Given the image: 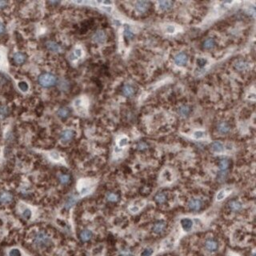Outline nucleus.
Instances as JSON below:
<instances>
[{
	"mask_svg": "<svg viewBox=\"0 0 256 256\" xmlns=\"http://www.w3.org/2000/svg\"><path fill=\"white\" fill-rule=\"evenodd\" d=\"M38 83L43 87H51L57 83V78L53 74L43 73L39 75Z\"/></svg>",
	"mask_w": 256,
	"mask_h": 256,
	"instance_id": "nucleus-1",
	"label": "nucleus"
},
{
	"mask_svg": "<svg viewBox=\"0 0 256 256\" xmlns=\"http://www.w3.org/2000/svg\"><path fill=\"white\" fill-rule=\"evenodd\" d=\"M35 243L36 245L39 246H47L50 243V239L44 233H38L35 237Z\"/></svg>",
	"mask_w": 256,
	"mask_h": 256,
	"instance_id": "nucleus-2",
	"label": "nucleus"
},
{
	"mask_svg": "<svg viewBox=\"0 0 256 256\" xmlns=\"http://www.w3.org/2000/svg\"><path fill=\"white\" fill-rule=\"evenodd\" d=\"M174 59H175V63L176 65H178L179 67H182V66H185L186 64L187 63L188 57L185 53L180 52L179 54H176Z\"/></svg>",
	"mask_w": 256,
	"mask_h": 256,
	"instance_id": "nucleus-3",
	"label": "nucleus"
},
{
	"mask_svg": "<svg viewBox=\"0 0 256 256\" xmlns=\"http://www.w3.org/2000/svg\"><path fill=\"white\" fill-rule=\"evenodd\" d=\"M150 7V3L147 1H138L135 3V10L140 14L146 12Z\"/></svg>",
	"mask_w": 256,
	"mask_h": 256,
	"instance_id": "nucleus-4",
	"label": "nucleus"
},
{
	"mask_svg": "<svg viewBox=\"0 0 256 256\" xmlns=\"http://www.w3.org/2000/svg\"><path fill=\"white\" fill-rule=\"evenodd\" d=\"M202 201L198 198H192L191 201L189 202L188 207L192 211H198L202 207Z\"/></svg>",
	"mask_w": 256,
	"mask_h": 256,
	"instance_id": "nucleus-5",
	"label": "nucleus"
},
{
	"mask_svg": "<svg viewBox=\"0 0 256 256\" xmlns=\"http://www.w3.org/2000/svg\"><path fill=\"white\" fill-rule=\"evenodd\" d=\"M205 247L210 252H214L218 249V243L214 239H207L205 242Z\"/></svg>",
	"mask_w": 256,
	"mask_h": 256,
	"instance_id": "nucleus-6",
	"label": "nucleus"
},
{
	"mask_svg": "<svg viewBox=\"0 0 256 256\" xmlns=\"http://www.w3.org/2000/svg\"><path fill=\"white\" fill-rule=\"evenodd\" d=\"M234 67L236 68L237 70H247L250 67L249 63L246 62L245 60H242V59H239V60H237L235 63H234Z\"/></svg>",
	"mask_w": 256,
	"mask_h": 256,
	"instance_id": "nucleus-7",
	"label": "nucleus"
},
{
	"mask_svg": "<svg viewBox=\"0 0 256 256\" xmlns=\"http://www.w3.org/2000/svg\"><path fill=\"white\" fill-rule=\"evenodd\" d=\"M218 131L221 134H227L230 130V125L227 123V122H221L218 123L217 127Z\"/></svg>",
	"mask_w": 256,
	"mask_h": 256,
	"instance_id": "nucleus-8",
	"label": "nucleus"
},
{
	"mask_svg": "<svg viewBox=\"0 0 256 256\" xmlns=\"http://www.w3.org/2000/svg\"><path fill=\"white\" fill-rule=\"evenodd\" d=\"M166 229V223L164 222H158L154 225L153 231L155 234H162Z\"/></svg>",
	"mask_w": 256,
	"mask_h": 256,
	"instance_id": "nucleus-9",
	"label": "nucleus"
},
{
	"mask_svg": "<svg viewBox=\"0 0 256 256\" xmlns=\"http://www.w3.org/2000/svg\"><path fill=\"white\" fill-rule=\"evenodd\" d=\"M181 225L185 231H189V230H191L192 227H193V222L191 219H190L188 218H182L181 220Z\"/></svg>",
	"mask_w": 256,
	"mask_h": 256,
	"instance_id": "nucleus-10",
	"label": "nucleus"
},
{
	"mask_svg": "<svg viewBox=\"0 0 256 256\" xmlns=\"http://www.w3.org/2000/svg\"><path fill=\"white\" fill-rule=\"evenodd\" d=\"M74 137V131L71 130H65L61 134V139L63 142H69Z\"/></svg>",
	"mask_w": 256,
	"mask_h": 256,
	"instance_id": "nucleus-11",
	"label": "nucleus"
},
{
	"mask_svg": "<svg viewBox=\"0 0 256 256\" xmlns=\"http://www.w3.org/2000/svg\"><path fill=\"white\" fill-rule=\"evenodd\" d=\"M223 145L219 141H215L211 143V150L215 153H221L223 151Z\"/></svg>",
	"mask_w": 256,
	"mask_h": 256,
	"instance_id": "nucleus-12",
	"label": "nucleus"
},
{
	"mask_svg": "<svg viewBox=\"0 0 256 256\" xmlns=\"http://www.w3.org/2000/svg\"><path fill=\"white\" fill-rule=\"evenodd\" d=\"M174 3L172 1H160L159 2V7L162 10H168L172 8Z\"/></svg>",
	"mask_w": 256,
	"mask_h": 256,
	"instance_id": "nucleus-13",
	"label": "nucleus"
},
{
	"mask_svg": "<svg viewBox=\"0 0 256 256\" xmlns=\"http://www.w3.org/2000/svg\"><path fill=\"white\" fill-rule=\"evenodd\" d=\"M122 93L123 95L127 97L132 96L134 94V88L133 86H131L130 84H126L123 88H122Z\"/></svg>",
	"mask_w": 256,
	"mask_h": 256,
	"instance_id": "nucleus-14",
	"label": "nucleus"
},
{
	"mask_svg": "<svg viewBox=\"0 0 256 256\" xmlns=\"http://www.w3.org/2000/svg\"><path fill=\"white\" fill-rule=\"evenodd\" d=\"M14 61L17 64H22L26 61V55L21 52H18L14 54Z\"/></svg>",
	"mask_w": 256,
	"mask_h": 256,
	"instance_id": "nucleus-15",
	"label": "nucleus"
},
{
	"mask_svg": "<svg viewBox=\"0 0 256 256\" xmlns=\"http://www.w3.org/2000/svg\"><path fill=\"white\" fill-rule=\"evenodd\" d=\"M106 35L103 31H98L94 35V40L98 43H102L105 41Z\"/></svg>",
	"mask_w": 256,
	"mask_h": 256,
	"instance_id": "nucleus-16",
	"label": "nucleus"
},
{
	"mask_svg": "<svg viewBox=\"0 0 256 256\" xmlns=\"http://www.w3.org/2000/svg\"><path fill=\"white\" fill-rule=\"evenodd\" d=\"M178 111H179V115H181L182 117H186V116H188L190 112H191V108L188 106L182 105L179 107Z\"/></svg>",
	"mask_w": 256,
	"mask_h": 256,
	"instance_id": "nucleus-17",
	"label": "nucleus"
},
{
	"mask_svg": "<svg viewBox=\"0 0 256 256\" xmlns=\"http://www.w3.org/2000/svg\"><path fill=\"white\" fill-rule=\"evenodd\" d=\"M229 207L230 208L231 211H239L242 209V204H241L239 201L232 200V201H230V203H229Z\"/></svg>",
	"mask_w": 256,
	"mask_h": 256,
	"instance_id": "nucleus-18",
	"label": "nucleus"
},
{
	"mask_svg": "<svg viewBox=\"0 0 256 256\" xmlns=\"http://www.w3.org/2000/svg\"><path fill=\"white\" fill-rule=\"evenodd\" d=\"M215 46V41H214V38H209L207 39H206L205 42H203V47L207 50H211L213 49Z\"/></svg>",
	"mask_w": 256,
	"mask_h": 256,
	"instance_id": "nucleus-19",
	"label": "nucleus"
},
{
	"mask_svg": "<svg viewBox=\"0 0 256 256\" xmlns=\"http://www.w3.org/2000/svg\"><path fill=\"white\" fill-rule=\"evenodd\" d=\"M91 237H92V232L89 230H83L80 234V238L83 242H86V241L90 240L91 239Z\"/></svg>",
	"mask_w": 256,
	"mask_h": 256,
	"instance_id": "nucleus-20",
	"label": "nucleus"
},
{
	"mask_svg": "<svg viewBox=\"0 0 256 256\" xmlns=\"http://www.w3.org/2000/svg\"><path fill=\"white\" fill-rule=\"evenodd\" d=\"M229 164H230V162L227 159H221L219 162V168H220L221 171H226L229 167Z\"/></svg>",
	"mask_w": 256,
	"mask_h": 256,
	"instance_id": "nucleus-21",
	"label": "nucleus"
},
{
	"mask_svg": "<svg viewBox=\"0 0 256 256\" xmlns=\"http://www.w3.org/2000/svg\"><path fill=\"white\" fill-rule=\"evenodd\" d=\"M47 47L51 51H58L60 50V47L57 43H55L54 42H47Z\"/></svg>",
	"mask_w": 256,
	"mask_h": 256,
	"instance_id": "nucleus-22",
	"label": "nucleus"
},
{
	"mask_svg": "<svg viewBox=\"0 0 256 256\" xmlns=\"http://www.w3.org/2000/svg\"><path fill=\"white\" fill-rule=\"evenodd\" d=\"M155 201L159 203H163L164 202L166 201V196L165 193H163V192H160V193H158L156 195H155Z\"/></svg>",
	"mask_w": 256,
	"mask_h": 256,
	"instance_id": "nucleus-23",
	"label": "nucleus"
},
{
	"mask_svg": "<svg viewBox=\"0 0 256 256\" xmlns=\"http://www.w3.org/2000/svg\"><path fill=\"white\" fill-rule=\"evenodd\" d=\"M0 199L3 202H9L12 200V196L10 194L7 192H4L2 195H0Z\"/></svg>",
	"mask_w": 256,
	"mask_h": 256,
	"instance_id": "nucleus-24",
	"label": "nucleus"
},
{
	"mask_svg": "<svg viewBox=\"0 0 256 256\" xmlns=\"http://www.w3.org/2000/svg\"><path fill=\"white\" fill-rule=\"evenodd\" d=\"M69 110L67 108H65V107H63V108H60L58 111V116H60L62 118H66L69 115Z\"/></svg>",
	"mask_w": 256,
	"mask_h": 256,
	"instance_id": "nucleus-25",
	"label": "nucleus"
},
{
	"mask_svg": "<svg viewBox=\"0 0 256 256\" xmlns=\"http://www.w3.org/2000/svg\"><path fill=\"white\" fill-rule=\"evenodd\" d=\"M205 136H206V133L202 131H196L193 134V137L195 138V139H201Z\"/></svg>",
	"mask_w": 256,
	"mask_h": 256,
	"instance_id": "nucleus-26",
	"label": "nucleus"
},
{
	"mask_svg": "<svg viewBox=\"0 0 256 256\" xmlns=\"http://www.w3.org/2000/svg\"><path fill=\"white\" fill-rule=\"evenodd\" d=\"M19 89L21 90L22 91H23V92L27 91L29 89L28 84L26 83V82H20V83H19Z\"/></svg>",
	"mask_w": 256,
	"mask_h": 256,
	"instance_id": "nucleus-27",
	"label": "nucleus"
},
{
	"mask_svg": "<svg viewBox=\"0 0 256 256\" xmlns=\"http://www.w3.org/2000/svg\"><path fill=\"white\" fill-rule=\"evenodd\" d=\"M124 35H125V37H126L127 38H128V39H131V38H133V36H134V35H133L132 31H131V30L128 28V27H125Z\"/></svg>",
	"mask_w": 256,
	"mask_h": 256,
	"instance_id": "nucleus-28",
	"label": "nucleus"
},
{
	"mask_svg": "<svg viewBox=\"0 0 256 256\" xmlns=\"http://www.w3.org/2000/svg\"><path fill=\"white\" fill-rule=\"evenodd\" d=\"M225 196H226V192H225V191L224 190H221L217 194L216 200L217 201H221V200H223L225 198Z\"/></svg>",
	"mask_w": 256,
	"mask_h": 256,
	"instance_id": "nucleus-29",
	"label": "nucleus"
},
{
	"mask_svg": "<svg viewBox=\"0 0 256 256\" xmlns=\"http://www.w3.org/2000/svg\"><path fill=\"white\" fill-rule=\"evenodd\" d=\"M22 254L20 252V250L19 249H16V248H14V249H11L10 250L9 252V256H21Z\"/></svg>",
	"mask_w": 256,
	"mask_h": 256,
	"instance_id": "nucleus-30",
	"label": "nucleus"
},
{
	"mask_svg": "<svg viewBox=\"0 0 256 256\" xmlns=\"http://www.w3.org/2000/svg\"><path fill=\"white\" fill-rule=\"evenodd\" d=\"M207 63V60L204 58H199L198 60H197V64L199 67H205V65Z\"/></svg>",
	"mask_w": 256,
	"mask_h": 256,
	"instance_id": "nucleus-31",
	"label": "nucleus"
},
{
	"mask_svg": "<svg viewBox=\"0 0 256 256\" xmlns=\"http://www.w3.org/2000/svg\"><path fill=\"white\" fill-rule=\"evenodd\" d=\"M118 195L113 194V193H109L107 195V199L111 202H116L118 200Z\"/></svg>",
	"mask_w": 256,
	"mask_h": 256,
	"instance_id": "nucleus-32",
	"label": "nucleus"
},
{
	"mask_svg": "<svg viewBox=\"0 0 256 256\" xmlns=\"http://www.w3.org/2000/svg\"><path fill=\"white\" fill-rule=\"evenodd\" d=\"M153 254V249L151 248H146L141 254V256H150Z\"/></svg>",
	"mask_w": 256,
	"mask_h": 256,
	"instance_id": "nucleus-33",
	"label": "nucleus"
},
{
	"mask_svg": "<svg viewBox=\"0 0 256 256\" xmlns=\"http://www.w3.org/2000/svg\"><path fill=\"white\" fill-rule=\"evenodd\" d=\"M127 143H128V138L126 137L122 138H120V140L118 141V145H119V147H125Z\"/></svg>",
	"mask_w": 256,
	"mask_h": 256,
	"instance_id": "nucleus-34",
	"label": "nucleus"
},
{
	"mask_svg": "<svg viewBox=\"0 0 256 256\" xmlns=\"http://www.w3.org/2000/svg\"><path fill=\"white\" fill-rule=\"evenodd\" d=\"M22 216L25 218L26 219H29L31 217V211L30 209H26L25 211L22 212Z\"/></svg>",
	"mask_w": 256,
	"mask_h": 256,
	"instance_id": "nucleus-35",
	"label": "nucleus"
},
{
	"mask_svg": "<svg viewBox=\"0 0 256 256\" xmlns=\"http://www.w3.org/2000/svg\"><path fill=\"white\" fill-rule=\"evenodd\" d=\"M69 180H70V177L68 175H61L60 176V181L62 183H63V184H66L67 182H69Z\"/></svg>",
	"mask_w": 256,
	"mask_h": 256,
	"instance_id": "nucleus-36",
	"label": "nucleus"
},
{
	"mask_svg": "<svg viewBox=\"0 0 256 256\" xmlns=\"http://www.w3.org/2000/svg\"><path fill=\"white\" fill-rule=\"evenodd\" d=\"M74 202H75V199H74V198H70V199L68 200V202L66 203V207L67 208L71 207L74 204Z\"/></svg>",
	"mask_w": 256,
	"mask_h": 256,
	"instance_id": "nucleus-37",
	"label": "nucleus"
},
{
	"mask_svg": "<svg viewBox=\"0 0 256 256\" xmlns=\"http://www.w3.org/2000/svg\"><path fill=\"white\" fill-rule=\"evenodd\" d=\"M166 31L167 33H170V34H172V33L175 31V27L174 26H167L166 28Z\"/></svg>",
	"mask_w": 256,
	"mask_h": 256,
	"instance_id": "nucleus-38",
	"label": "nucleus"
},
{
	"mask_svg": "<svg viewBox=\"0 0 256 256\" xmlns=\"http://www.w3.org/2000/svg\"><path fill=\"white\" fill-rule=\"evenodd\" d=\"M138 150H141L147 149V143H139L138 144Z\"/></svg>",
	"mask_w": 256,
	"mask_h": 256,
	"instance_id": "nucleus-39",
	"label": "nucleus"
},
{
	"mask_svg": "<svg viewBox=\"0 0 256 256\" xmlns=\"http://www.w3.org/2000/svg\"><path fill=\"white\" fill-rule=\"evenodd\" d=\"M130 211L132 213H136V212L139 211V207L138 206H131V207H130Z\"/></svg>",
	"mask_w": 256,
	"mask_h": 256,
	"instance_id": "nucleus-40",
	"label": "nucleus"
},
{
	"mask_svg": "<svg viewBox=\"0 0 256 256\" xmlns=\"http://www.w3.org/2000/svg\"><path fill=\"white\" fill-rule=\"evenodd\" d=\"M51 158H52V159L54 160H58V159H59V155H58V154L56 152H53V153H51Z\"/></svg>",
	"mask_w": 256,
	"mask_h": 256,
	"instance_id": "nucleus-41",
	"label": "nucleus"
},
{
	"mask_svg": "<svg viewBox=\"0 0 256 256\" xmlns=\"http://www.w3.org/2000/svg\"><path fill=\"white\" fill-rule=\"evenodd\" d=\"M74 53L76 54L77 57H80L82 55V51H81V49H76L75 51H74Z\"/></svg>",
	"mask_w": 256,
	"mask_h": 256,
	"instance_id": "nucleus-42",
	"label": "nucleus"
},
{
	"mask_svg": "<svg viewBox=\"0 0 256 256\" xmlns=\"http://www.w3.org/2000/svg\"><path fill=\"white\" fill-rule=\"evenodd\" d=\"M4 31H5V26H4V25H3V23L0 22V35L3 34V32H4Z\"/></svg>",
	"mask_w": 256,
	"mask_h": 256,
	"instance_id": "nucleus-43",
	"label": "nucleus"
},
{
	"mask_svg": "<svg viewBox=\"0 0 256 256\" xmlns=\"http://www.w3.org/2000/svg\"><path fill=\"white\" fill-rule=\"evenodd\" d=\"M6 5V2H3V1H0V8H3L5 7Z\"/></svg>",
	"mask_w": 256,
	"mask_h": 256,
	"instance_id": "nucleus-44",
	"label": "nucleus"
},
{
	"mask_svg": "<svg viewBox=\"0 0 256 256\" xmlns=\"http://www.w3.org/2000/svg\"><path fill=\"white\" fill-rule=\"evenodd\" d=\"M248 99H253V100H255V95H254V94H250V95H249V96H248Z\"/></svg>",
	"mask_w": 256,
	"mask_h": 256,
	"instance_id": "nucleus-45",
	"label": "nucleus"
}]
</instances>
